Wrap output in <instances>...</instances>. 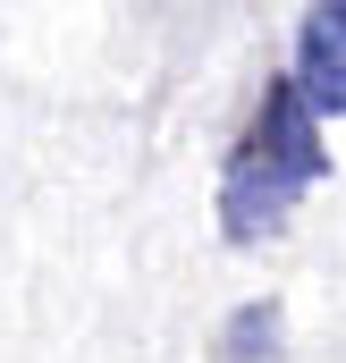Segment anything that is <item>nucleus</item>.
<instances>
[{
    "label": "nucleus",
    "instance_id": "7ed1b4c3",
    "mask_svg": "<svg viewBox=\"0 0 346 363\" xmlns=\"http://www.w3.org/2000/svg\"><path fill=\"white\" fill-rule=\"evenodd\" d=\"M262 347H270V304H245V321L220 338V363H254Z\"/></svg>",
    "mask_w": 346,
    "mask_h": 363
},
{
    "label": "nucleus",
    "instance_id": "f257e3e1",
    "mask_svg": "<svg viewBox=\"0 0 346 363\" xmlns=\"http://www.w3.org/2000/svg\"><path fill=\"white\" fill-rule=\"evenodd\" d=\"M313 178H330L313 101L296 85H270L262 110H254V127L237 135V152H228V169H220V237H228V245H270Z\"/></svg>",
    "mask_w": 346,
    "mask_h": 363
},
{
    "label": "nucleus",
    "instance_id": "f03ea898",
    "mask_svg": "<svg viewBox=\"0 0 346 363\" xmlns=\"http://www.w3.org/2000/svg\"><path fill=\"white\" fill-rule=\"evenodd\" d=\"M296 93L321 110H346V0H321L296 17Z\"/></svg>",
    "mask_w": 346,
    "mask_h": 363
}]
</instances>
